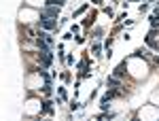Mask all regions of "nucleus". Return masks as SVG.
Returning <instances> with one entry per match:
<instances>
[{
	"label": "nucleus",
	"mask_w": 159,
	"mask_h": 121,
	"mask_svg": "<svg viewBox=\"0 0 159 121\" xmlns=\"http://www.w3.org/2000/svg\"><path fill=\"white\" fill-rule=\"evenodd\" d=\"M57 13H60V7H49V4H47L40 15H45V17H57Z\"/></svg>",
	"instance_id": "2"
},
{
	"label": "nucleus",
	"mask_w": 159,
	"mask_h": 121,
	"mask_svg": "<svg viewBox=\"0 0 159 121\" xmlns=\"http://www.w3.org/2000/svg\"><path fill=\"white\" fill-rule=\"evenodd\" d=\"M66 0H47L45 4H49V7H60V4H64Z\"/></svg>",
	"instance_id": "3"
},
{
	"label": "nucleus",
	"mask_w": 159,
	"mask_h": 121,
	"mask_svg": "<svg viewBox=\"0 0 159 121\" xmlns=\"http://www.w3.org/2000/svg\"><path fill=\"white\" fill-rule=\"evenodd\" d=\"M123 74H125V64H121V66L115 70V77H123Z\"/></svg>",
	"instance_id": "4"
},
{
	"label": "nucleus",
	"mask_w": 159,
	"mask_h": 121,
	"mask_svg": "<svg viewBox=\"0 0 159 121\" xmlns=\"http://www.w3.org/2000/svg\"><path fill=\"white\" fill-rule=\"evenodd\" d=\"M40 26H43L45 30H53V28L57 26V21H55L53 17H45V15H40Z\"/></svg>",
	"instance_id": "1"
}]
</instances>
